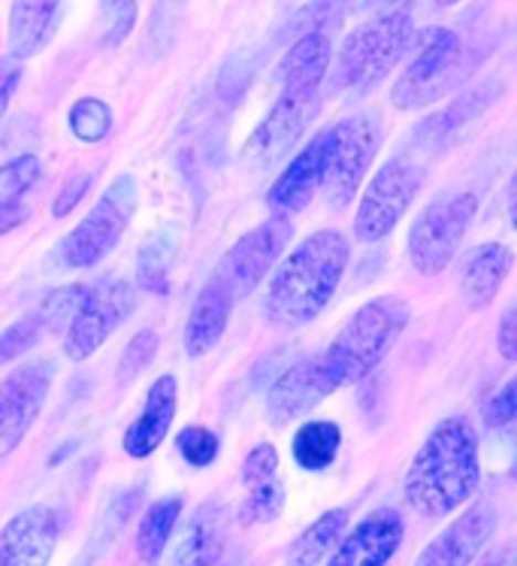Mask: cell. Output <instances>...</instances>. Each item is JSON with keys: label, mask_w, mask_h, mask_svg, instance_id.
<instances>
[{"label": "cell", "mask_w": 517, "mask_h": 566, "mask_svg": "<svg viewBox=\"0 0 517 566\" xmlns=\"http://www.w3.org/2000/svg\"><path fill=\"white\" fill-rule=\"evenodd\" d=\"M351 245L342 231H315L299 240L266 276L264 318L273 327H303L330 306L348 270Z\"/></svg>", "instance_id": "obj_1"}, {"label": "cell", "mask_w": 517, "mask_h": 566, "mask_svg": "<svg viewBox=\"0 0 517 566\" xmlns=\"http://www.w3.org/2000/svg\"><path fill=\"white\" fill-rule=\"evenodd\" d=\"M482 479L478 433L469 418L451 416L430 430L402 482L405 506L421 518H449L466 506Z\"/></svg>", "instance_id": "obj_2"}, {"label": "cell", "mask_w": 517, "mask_h": 566, "mask_svg": "<svg viewBox=\"0 0 517 566\" xmlns=\"http://www.w3.org/2000/svg\"><path fill=\"white\" fill-rule=\"evenodd\" d=\"M405 327H409V303L397 294H379L363 306H357L327 352L315 358L327 397L376 373L381 360L391 355Z\"/></svg>", "instance_id": "obj_3"}, {"label": "cell", "mask_w": 517, "mask_h": 566, "mask_svg": "<svg viewBox=\"0 0 517 566\" xmlns=\"http://www.w3.org/2000/svg\"><path fill=\"white\" fill-rule=\"evenodd\" d=\"M409 52L412 55L391 88V104L402 113L436 104L469 76L466 46L451 28H424L414 34Z\"/></svg>", "instance_id": "obj_4"}, {"label": "cell", "mask_w": 517, "mask_h": 566, "mask_svg": "<svg viewBox=\"0 0 517 566\" xmlns=\"http://www.w3.org/2000/svg\"><path fill=\"white\" fill-rule=\"evenodd\" d=\"M414 40L412 12H384L357 24L336 52V85L348 92H369L388 80Z\"/></svg>", "instance_id": "obj_5"}, {"label": "cell", "mask_w": 517, "mask_h": 566, "mask_svg": "<svg viewBox=\"0 0 517 566\" xmlns=\"http://www.w3.org/2000/svg\"><path fill=\"white\" fill-rule=\"evenodd\" d=\"M137 212V179L130 174L115 176L92 212L57 245V264L67 270H92L122 243Z\"/></svg>", "instance_id": "obj_6"}, {"label": "cell", "mask_w": 517, "mask_h": 566, "mask_svg": "<svg viewBox=\"0 0 517 566\" xmlns=\"http://www.w3.org/2000/svg\"><path fill=\"white\" fill-rule=\"evenodd\" d=\"M478 212V197L472 191H451L421 209L409 228L405 254L421 276H439L457 258L463 237Z\"/></svg>", "instance_id": "obj_7"}, {"label": "cell", "mask_w": 517, "mask_h": 566, "mask_svg": "<svg viewBox=\"0 0 517 566\" xmlns=\"http://www.w3.org/2000/svg\"><path fill=\"white\" fill-rule=\"evenodd\" d=\"M381 146V127L372 116H348L324 130V200L334 209L348 207Z\"/></svg>", "instance_id": "obj_8"}, {"label": "cell", "mask_w": 517, "mask_h": 566, "mask_svg": "<svg viewBox=\"0 0 517 566\" xmlns=\"http://www.w3.org/2000/svg\"><path fill=\"white\" fill-rule=\"evenodd\" d=\"M424 170L409 158H391L363 182V195L355 212V233L360 243H381L397 231V224L421 195Z\"/></svg>", "instance_id": "obj_9"}, {"label": "cell", "mask_w": 517, "mask_h": 566, "mask_svg": "<svg viewBox=\"0 0 517 566\" xmlns=\"http://www.w3.org/2000/svg\"><path fill=\"white\" fill-rule=\"evenodd\" d=\"M137 310V289L127 279H101L85 289L82 306L64 331V355L73 364H82L101 352L106 339Z\"/></svg>", "instance_id": "obj_10"}, {"label": "cell", "mask_w": 517, "mask_h": 566, "mask_svg": "<svg viewBox=\"0 0 517 566\" xmlns=\"http://www.w3.org/2000/svg\"><path fill=\"white\" fill-rule=\"evenodd\" d=\"M291 237H294L291 219L270 216V219L254 224L252 231L242 233L240 240L230 245L212 279L224 285V291L233 301L249 297L261 282H266L273 266L282 261V254L291 245Z\"/></svg>", "instance_id": "obj_11"}, {"label": "cell", "mask_w": 517, "mask_h": 566, "mask_svg": "<svg viewBox=\"0 0 517 566\" xmlns=\"http://www.w3.org/2000/svg\"><path fill=\"white\" fill-rule=\"evenodd\" d=\"M52 364L34 358L10 370L7 379H0V461L10 458L36 424L52 391Z\"/></svg>", "instance_id": "obj_12"}, {"label": "cell", "mask_w": 517, "mask_h": 566, "mask_svg": "<svg viewBox=\"0 0 517 566\" xmlns=\"http://www.w3.org/2000/svg\"><path fill=\"white\" fill-rule=\"evenodd\" d=\"M315 113H318V94L282 92L276 106L266 113L264 122L254 127L252 139L245 143V158L257 167L278 161L297 146Z\"/></svg>", "instance_id": "obj_13"}, {"label": "cell", "mask_w": 517, "mask_h": 566, "mask_svg": "<svg viewBox=\"0 0 517 566\" xmlns=\"http://www.w3.org/2000/svg\"><path fill=\"white\" fill-rule=\"evenodd\" d=\"M496 531V509L475 503L421 548L412 566H472Z\"/></svg>", "instance_id": "obj_14"}, {"label": "cell", "mask_w": 517, "mask_h": 566, "mask_svg": "<svg viewBox=\"0 0 517 566\" xmlns=\"http://www.w3.org/2000/svg\"><path fill=\"white\" fill-rule=\"evenodd\" d=\"M402 515L397 509H376L345 533L327 566H388L402 545Z\"/></svg>", "instance_id": "obj_15"}, {"label": "cell", "mask_w": 517, "mask_h": 566, "mask_svg": "<svg viewBox=\"0 0 517 566\" xmlns=\"http://www.w3.org/2000/svg\"><path fill=\"white\" fill-rule=\"evenodd\" d=\"M176 412H179V379L172 373H163L151 381L146 403L122 437V449L127 458L146 461L149 454L161 449V442L167 440L176 421Z\"/></svg>", "instance_id": "obj_16"}, {"label": "cell", "mask_w": 517, "mask_h": 566, "mask_svg": "<svg viewBox=\"0 0 517 566\" xmlns=\"http://www.w3.org/2000/svg\"><path fill=\"white\" fill-rule=\"evenodd\" d=\"M324 179V134L312 137L303 149L291 158L282 176L273 188L266 191V207L273 209V216H297L309 207L312 197L321 191Z\"/></svg>", "instance_id": "obj_17"}, {"label": "cell", "mask_w": 517, "mask_h": 566, "mask_svg": "<svg viewBox=\"0 0 517 566\" xmlns=\"http://www.w3.org/2000/svg\"><path fill=\"white\" fill-rule=\"evenodd\" d=\"M327 391H324L321 379H318V367L315 358L294 360L291 367L273 376L270 391H266V418L282 428L297 421L299 416H306L309 409L321 403Z\"/></svg>", "instance_id": "obj_18"}, {"label": "cell", "mask_w": 517, "mask_h": 566, "mask_svg": "<svg viewBox=\"0 0 517 566\" xmlns=\"http://www.w3.org/2000/svg\"><path fill=\"white\" fill-rule=\"evenodd\" d=\"M515 266V252L503 243L475 245L460 266V297L469 310H484L496 301L503 282Z\"/></svg>", "instance_id": "obj_19"}, {"label": "cell", "mask_w": 517, "mask_h": 566, "mask_svg": "<svg viewBox=\"0 0 517 566\" xmlns=\"http://www.w3.org/2000/svg\"><path fill=\"white\" fill-rule=\"evenodd\" d=\"M64 0H12L10 24H7V43L15 61H28L40 55L52 43L57 24H61Z\"/></svg>", "instance_id": "obj_20"}, {"label": "cell", "mask_w": 517, "mask_h": 566, "mask_svg": "<svg viewBox=\"0 0 517 566\" xmlns=\"http://www.w3.org/2000/svg\"><path fill=\"white\" fill-rule=\"evenodd\" d=\"M233 297L221 282L209 279L207 285L197 294L194 306L188 313V322H184L182 346L188 358H203L212 348L219 346L221 336L228 331L230 315H233Z\"/></svg>", "instance_id": "obj_21"}, {"label": "cell", "mask_w": 517, "mask_h": 566, "mask_svg": "<svg viewBox=\"0 0 517 566\" xmlns=\"http://www.w3.org/2000/svg\"><path fill=\"white\" fill-rule=\"evenodd\" d=\"M334 61V46L330 36L324 31H306L299 34L285 59L278 64V82L282 92H303V94H321V82Z\"/></svg>", "instance_id": "obj_22"}, {"label": "cell", "mask_w": 517, "mask_h": 566, "mask_svg": "<svg viewBox=\"0 0 517 566\" xmlns=\"http://www.w3.org/2000/svg\"><path fill=\"white\" fill-rule=\"evenodd\" d=\"M0 536L12 545V552L19 555L24 566H46L52 557L61 536V521L52 506H28L19 515H12L3 527Z\"/></svg>", "instance_id": "obj_23"}, {"label": "cell", "mask_w": 517, "mask_h": 566, "mask_svg": "<svg viewBox=\"0 0 517 566\" xmlns=\"http://www.w3.org/2000/svg\"><path fill=\"white\" fill-rule=\"evenodd\" d=\"M224 560V531H221L219 506L197 509L188 527L179 536L170 566H215Z\"/></svg>", "instance_id": "obj_24"}, {"label": "cell", "mask_w": 517, "mask_h": 566, "mask_svg": "<svg viewBox=\"0 0 517 566\" xmlns=\"http://www.w3.org/2000/svg\"><path fill=\"white\" fill-rule=\"evenodd\" d=\"M342 446V430L330 418H318V421H306L294 430L291 440V454L294 463L306 473H324L330 463L336 461Z\"/></svg>", "instance_id": "obj_25"}, {"label": "cell", "mask_w": 517, "mask_h": 566, "mask_svg": "<svg viewBox=\"0 0 517 566\" xmlns=\"http://www.w3.org/2000/svg\"><path fill=\"white\" fill-rule=\"evenodd\" d=\"M348 527V509H330L321 518H315L299 533V539L287 552V566H318L324 557L330 555L336 543L342 539Z\"/></svg>", "instance_id": "obj_26"}, {"label": "cell", "mask_w": 517, "mask_h": 566, "mask_svg": "<svg viewBox=\"0 0 517 566\" xmlns=\"http://www.w3.org/2000/svg\"><path fill=\"white\" fill-rule=\"evenodd\" d=\"M179 518H182V497H161L146 509L137 527V555L143 564H155L163 555Z\"/></svg>", "instance_id": "obj_27"}, {"label": "cell", "mask_w": 517, "mask_h": 566, "mask_svg": "<svg viewBox=\"0 0 517 566\" xmlns=\"http://www.w3.org/2000/svg\"><path fill=\"white\" fill-rule=\"evenodd\" d=\"M176 254H179V243L172 233L161 231L146 237L137 252V289L151 291V294H167Z\"/></svg>", "instance_id": "obj_28"}, {"label": "cell", "mask_w": 517, "mask_h": 566, "mask_svg": "<svg viewBox=\"0 0 517 566\" xmlns=\"http://www.w3.org/2000/svg\"><path fill=\"white\" fill-rule=\"evenodd\" d=\"M490 104V85H482V88H472L469 94H463L457 97L454 104L445 109V113H439V116H430L424 125L418 127V134L424 130V139H445L451 137L454 130L472 122V118L484 113V106Z\"/></svg>", "instance_id": "obj_29"}, {"label": "cell", "mask_w": 517, "mask_h": 566, "mask_svg": "<svg viewBox=\"0 0 517 566\" xmlns=\"http://www.w3.org/2000/svg\"><path fill=\"white\" fill-rule=\"evenodd\" d=\"M70 134L82 143H104L113 130V109L101 97H80L67 113Z\"/></svg>", "instance_id": "obj_30"}, {"label": "cell", "mask_w": 517, "mask_h": 566, "mask_svg": "<svg viewBox=\"0 0 517 566\" xmlns=\"http://www.w3.org/2000/svg\"><path fill=\"white\" fill-rule=\"evenodd\" d=\"M82 297H85V285H61V289L49 291L34 310V315L43 324V331L46 334L67 331V324L73 322V315L82 306Z\"/></svg>", "instance_id": "obj_31"}, {"label": "cell", "mask_w": 517, "mask_h": 566, "mask_svg": "<svg viewBox=\"0 0 517 566\" xmlns=\"http://www.w3.org/2000/svg\"><path fill=\"white\" fill-rule=\"evenodd\" d=\"M282 509H285V485L273 479V482H266L261 488H252L249 491V497L240 503V512H236V518L245 527H254V524H270V521H276L282 515Z\"/></svg>", "instance_id": "obj_32"}, {"label": "cell", "mask_w": 517, "mask_h": 566, "mask_svg": "<svg viewBox=\"0 0 517 566\" xmlns=\"http://www.w3.org/2000/svg\"><path fill=\"white\" fill-rule=\"evenodd\" d=\"M43 179V161L36 155H19L0 167V200H24Z\"/></svg>", "instance_id": "obj_33"}, {"label": "cell", "mask_w": 517, "mask_h": 566, "mask_svg": "<svg viewBox=\"0 0 517 566\" xmlns=\"http://www.w3.org/2000/svg\"><path fill=\"white\" fill-rule=\"evenodd\" d=\"M158 346H161V339L155 331L149 327H143L137 334L130 336V343L122 352V358H118V367H115V379L118 385H130V381L137 379L139 373L149 367L151 360L158 358Z\"/></svg>", "instance_id": "obj_34"}, {"label": "cell", "mask_w": 517, "mask_h": 566, "mask_svg": "<svg viewBox=\"0 0 517 566\" xmlns=\"http://www.w3.org/2000/svg\"><path fill=\"white\" fill-rule=\"evenodd\" d=\"M176 451L182 454V461L194 470H203V467H212L221 451L219 433H212L209 428H200V424H188L176 433Z\"/></svg>", "instance_id": "obj_35"}, {"label": "cell", "mask_w": 517, "mask_h": 566, "mask_svg": "<svg viewBox=\"0 0 517 566\" xmlns=\"http://www.w3.org/2000/svg\"><path fill=\"white\" fill-rule=\"evenodd\" d=\"M43 336H46V331H43V324H40V318L34 313H28L19 322H12L7 331H0V367L28 355Z\"/></svg>", "instance_id": "obj_36"}, {"label": "cell", "mask_w": 517, "mask_h": 566, "mask_svg": "<svg viewBox=\"0 0 517 566\" xmlns=\"http://www.w3.org/2000/svg\"><path fill=\"white\" fill-rule=\"evenodd\" d=\"M137 24V0H104V46L125 43L127 34Z\"/></svg>", "instance_id": "obj_37"}, {"label": "cell", "mask_w": 517, "mask_h": 566, "mask_svg": "<svg viewBox=\"0 0 517 566\" xmlns=\"http://www.w3.org/2000/svg\"><path fill=\"white\" fill-rule=\"evenodd\" d=\"M278 473V451L276 446H270V442H261V446H254L249 454H245V461H242L240 479L242 485L249 488H261L266 482H273Z\"/></svg>", "instance_id": "obj_38"}, {"label": "cell", "mask_w": 517, "mask_h": 566, "mask_svg": "<svg viewBox=\"0 0 517 566\" xmlns=\"http://www.w3.org/2000/svg\"><path fill=\"white\" fill-rule=\"evenodd\" d=\"M517 416V381L508 379L499 391L482 406V421L484 428L490 430H499V428H508Z\"/></svg>", "instance_id": "obj_39"}, {"label": "cell", "mask_w": 517, "mask_h": 566, "mask_svg": "<svg viewBox=\"0 0 517 566\" xmlns=\"http://www.w3.org/2000/svg\"><path fill=\"white\" fill-rule=\"evenodd\" d=\"M94 176L85 174V176H73V179H67V186L61 188L55 197V203H52V216L55 219H64V216H70L73 209L80 207L82 197L88 195V188H92Z\"/></svg>", "instance_id": "obj_40"}, {"label": "cell", "mask_w": 517, "mask_h": 566, "mask_svg": "<svg viewBox=\"0 0 517 566\" xmlns=\"http://www.w3.org/2000/svg\"><path fill=\"white\" fill-rule=\"evenodd\" d=\"M22 61H15L12 55H3L0 59V116H3V109L10 106L12 94L19 88V82H22Z\"/></svg>", "instance_id": "obj_41"}, {"label": "cell", "mask_w": 517, "mask_h": 566, "mask_svg": "<svg viewBox=\"0 0 517 566\" xmlns=\"http://www.w3.org/2000/svg\"><path fill=\"white\" fill-rule=\"evenodd\" d=\"M496 348L506 360H517V313L515 306H508L499 315V331H496Z\"/></svg>", "instance_id": "obj_42"}, {"label": "cell", "mask_w": 517, "mask_h": 566, "mask_svg": "<svg viewBox=\"0 0 517 566\" xmlns=\"http://www.w3.org/2000/svg\"><path fill=\"white\" fill-rule=\"evenodd\" d=\"M31 219V207L24 200H0V237L19 231Z\"/></svg>", "instance_id": "obj_43"}, {"label": "cell", "mask_w": 517, "mask_h": 566, "mask_svg": "<svg viewBox=\"0 0 517 566\" xmlns=\"http://www.w3.org/2000/svg\"><path fill=\"white\" fill-rule=\"evenodd\" d=\"M475 566H517L515 564V545L511 543L499 545V548H494V552H487V555H484Z\"/></svg>", "instance_id": "obj_44"}, {"label": "cell", "mask_w": 517, "mask_h": 566, "mask_svg": "<svg viewBox=\"0 0 517 566\" xmlns=\"http://www.w3.org/2000/svg\"><path fill=\"white\" fill-rule=\"evenodd\" d=\"M409 3H412V0H363V7H367L369 12H376V15L409 10Z\"/></svg>", "instance_id": "obj_45"}, {"label": "cell", "mask_w": 517, "mask_h": 566, "mask_svg": "<svg viewBox=\"0 0 517 566\" xmlns=\"http://www.w3.org/2000/svg\"><path fill=\"white\" fill-rule=\"evenodd\" d=\"M0 566H24L22 560H19V555L12 552V545L0 536Z\"/></svg>", "instance_id": "obj_46"}, {"label": "cell", "mask_w": 517, "mask_h": 566, "mask_svg": "<svg viewBox=\"0 0 517 566\" xmlns=\"http://www.w3.org/2000/svg\"><path fill=\"white\" fill-rule=\"evenodd\" d=\"M460 0H436V7L439 10H449V7H457Z\"/></svg>", "instance_id": "obj_47"}, {"label": "cell", "mask_w": 517, "mask_h": 566, "mask_svg": "<svg viewBox=\"0 0 517 566\" xmlns=\"http://www.w3.org/2000/svg\"><path fill=\"white\" fill-rule=\"evenodd\" d=\"M215 566H236V564H230V560H219V564Z\"/></svg>", "instance_id": "obj_48"}]
</instances>
